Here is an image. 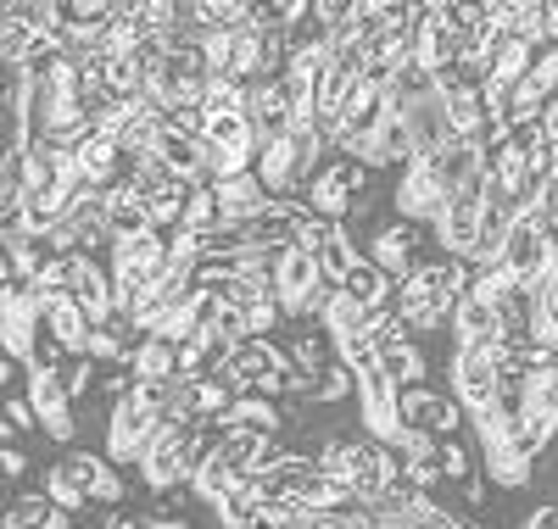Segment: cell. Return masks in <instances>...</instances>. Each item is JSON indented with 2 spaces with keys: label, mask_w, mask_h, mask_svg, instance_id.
Masks as SVG:
<instances>
[{
  "label": "cell",
  "mask_w": 558,
  "mask_h": 529,
  "mask_svg": "<svg viewBox=\"0 0 558 529\" xmlns=\"http://www.w3.org/2000/svg\"><path fill=\"white\" fill-rule=\"evenodd\" d=\"M146 529H191L184 518H146Z\"/></svg>",
  "instance_id": "cell-40"
},
{
  "label": "cell",
  "mask_w": 558,
  "mask_h": 529,
  "mask_svg": "<svg viewBox=\"0 0 558 529\" xmlns=\"http://www.w3.org/2000/svg\"><path fill=\"white\" fill-rule=\"evenodd\" d=\"M157 423H162V413L140 396V384H134L118 407H107V457L140 468V457H146V446L157 435Z\"/></svg>",
  "instance_id": "cell-2"
},
{
  "label": "cell",
  "mask_w": 558,
  "mask_h": 529,
  "mask_svg": "<svg viewBox=\"0 0 558 529\" xmlns=\"http://www.w3.org/2000/svg\"><path fill=\"white\" fill-rule=\"evenodd\" d=\"M0 284H17V268H12V246H0Z\"/></svg>",
  "instance_id": "cell-38"
},
{
  "label": "cell",
  "mask_w": 558,
  "mask_h": 529,
  "mask_svg": "<svg viewBox=\"0 0 558 529\" xmlns=\"http://www.w3.org/2000/svg\"><path fill=\"white\" fill-rule=\"evenodd\" d=\"M525 529H558V502H547V507H536Z\"/></svg>",
  "instance_id": "cell-37"
},
{
  "label": "cell",
  "mask_w": 558,
  "mask_h": 529,
  "mask_svg": "<svg viewBox=\"0 0 558 529\" xmlns=\"http://www.w3.org/2000/svg\"><path fill=\"white\" fill-rule=\"evenodd\" d=\"M380 379L397 384V391H408V384H425V357H418V346H386L380 352Z\"/></svg>",
  "instance_id": "cell-20"
},
{
  "label": "cell",
  "mask_w": 558,
  "mask_h": 529,
  "mask_svg": "<svg viewBox=\"0 0 558 529\" xmlns=\"http://www.w3.org/2000/svg\"><path fill=\"white\" fill-rule=\"evenodd\" d=\"M436 239H441V257L463 262L481 246V196H458L441 218H436Z\"/></svg>",
  "instance_id": "cell-11"
},
{
  "label": "cell",
  "mask_w": 558,
  "mask_h": 529,
  "mask_svg": "<svg viewBox=\"0 0 558 529\" xmlns=\"http://www.w3.org/2000/svg\"><path fill=\"white\" fill-rule=\"evenodd\" d=\"M28 402H34V413H39V429L51 441H73L78 435V418H73V396H68V384H62V373H28Z\"/></svg>",
  "instance_id": "cell-8"
},
{
  "label": "cell",
  "mask_w": 558,
  "mask_h": 529,
  "mask_svg": "<svg viewBox=\"0 0 558 529\" xmlns=\"http://www.w3.org/2000/svg\"><path fill=\"white\" fill-rule=\"evenodd\" d=\"M45 334L68 352V357H84V341H89V318L78 302H57L51 312H45Z\"/></svg>",
  "instance_id": "cell-17"
},
{
  "label": "cell",
  "mask_w": 558,
  "mask_h": 529,
  "mask_svg": "<svg viewBox=\"0 0 558 529\" xmlns=\"http://www.w3.org/2000/svg\"><path fill=\"white\" fill-rule=\"evenodd\" d=\"M268 189V201H296L302 196V168H296V151H291V134L286 139H268V146L257 151V168H252Z\"/></svg>",
  "instance_id": "cell-10"
},
{
  "label": "cell",
  "mask_w": 558,
  "mask_h": 529,
  "mask_svg": "<svg viewBox=\"0 0 558 529\" xmlns=\"http://www.w3.org/2000/svg\"><path fill=\"white\" fill-rule=\"evenodd\" d=\"M502 268L514 273L525 291L553 273V246H547L542 212H520V218H514V229H508V239H502Z\"/></svg>",
  "instance_id": "cell-3"
},
{
  "label": "cell",
  "mask_w": 558,
  "mask_h": 529,
  "mask_svg": "<svg viewBox=\"0 0 558 529\" xmlns=\"http://www.w3.org/2000/svg\"><path fill=\"white\" fill-rule=\"evenodd\" d=\"M357 384H363V379H357V373L336 357V368L318 379V396H313V402H336V407H341V402H352V396H357Z\"/></svg>",
  "instance_id": "cell-26"
},
{
  "label": "cell",
  "mask_w": 558,
  "mask_h": 529,
  "mask_svg": "<svg viewBox=\"0 0 558 529\" xmlns=\"http://www.w3.org/2000/svg\"><path fill=\"white\" fill-rule=\"evenodd\" d=\"M286 323V312H279V302H252L246 307V329H252V341H274V329Z\"/></svg>",
  "instance_id": "cell-29"
},
{
  "label": "cell",
  "mask_w": 558,
  "mask_h": 529,
  "mask_svg": "<svg viewBox=\"0 0 558 529\" xmlns=\"http://www.w3.org/2000/svg\"><path fill=\"white\" fill-rule=\"evenodd\" d=\"M418 239H425V234H418V223H386V229L368 234L363 257L375 262L386 279H397V284H402V279L418 268Z\"/></svg>",
  "instance_id": "cell-7"
},
{
  "label": "cell",
  "mask_w": 558,
  "mask_h": 529,
  "mask_svg": "<svg viewBox=\"0 0 558 529\" xmlns=\"http://www.w3.org/2000/svg\"><path fill=\"white\" fill-rule=\"evenodd\" d=\"M7 423H12V429H39L34 402H28V396H12V402H7Z\"/></svg>",
  "instance_id": "cell-34"
},
{
  "label": "cell",
  "mask_w": 558,
  "mask_h": 529,
  "mask_svg": "<svg viewBox=\"0 0 558 529\" xmlns=\"http://www.w3.org/2000/svg\"><path fill=\"white\" fill-rule=\"evenodd\" d=\"M553 45H558V7H553Z\"/></svg>",
  "instance_id": "cell-44"
},
{
  "label": "cell",
  "mask_w": 558,
  "mask_h": 529,
  "mask_svg": "<svg viewBox=\"0 0 558 529\" xmlns=\"http://www.w3.org/2000/svg\"><path fill=\"white\" fill-rule=\"evenodd\" d=\"M452 334H458V346H470V352H486V357H492V352H497V346L508 341V329H502V312H497L492 302H475V296H463Z\"/></svg>",
  "instance_id": "cell-12"
},
{
  "label": "cell",
  "mask_w": 558,
  "mask_h": 529,
  "mask_svg": "<svg viewBox=\"0 0 558 529\" xmlns=\"http://www.w3.org/2000/svg\"><path fill=\"white\" fill-rule=\"evenodd\" d=\"M39 529H73V513H62V507H51V518H45Z\"/></svg>",
  "instance_id": "cell-39"
},
{
  "label": "cell",
  "mask_w": 558,
  "mask_h": 529,
  "mask_svg": "<svg viewBox=\"0 0 558 529\" xmlns=\"http://www.w3.org/2000/svg\"><path fill=\"white\" fill-rule=\"evenodd\" d=\"M213 189H218V207H223V218H229V223H252L257 212H268V207H274L257 173H235V179H218Z\"/></svg>",
  "instance_id": "cell-14"
},
{
  "label": "cell",
  "mask_w": 558,
  "mask_h": 529,
  "mask_svg": "<svg viewBox=\"0 0 558 529\" xmlns=\"http://www.w3.org/2000/svg\"><path fill=\"white\" fill-rule=\"evenodd\" d=\"M0 529H28V524H23L17 513H0Z\"/></svg>",
  "instance_id": "cell-43"
},
{
  "label": "cell",
  "mask_w": 558,
  "mask_h": 529,
  "mask_svg": "<svg viewBox=\"0 0 558 529\" xmlns=\"http://www.w3.org/2000/svg\"><path fill=\"white\" fill-rule=\"evenodd\" d=\"M336 357L357 373V379H368V373H380V346L368 341V334H352V341H341L336 346Z\"/></svg>",
  "instance_id": "cell-24"
},
{
  "label": "cell",
  "mask_w": 558,
  "mask_h": 529,
  "mask_svg": "<svg viewBox=\"0 0 558 529\" xmlns=\"http://www.w3.org/2000/svg\"><path fill=\"white\" fill-rule=\"evenodd\" d=\"M218 518H223V529H279V518H274L257 496H246L241 485L218 502Z\"/></svg>",
  "instance_id": "cell-19"
},
{
  "label": "cell",
  "mask_w": 558,
  "mask_h": 529,
  "mask_svg": "<svg viewBox=\"0 0 558 529\" xmlns=\"http://www.w3.org/2000/svg\"><path fill=\"white\" fill-rule=\"evenodd\" d=\"M452 396H458V407L470 413V418L492 413V407L502 402V379H497V362H492L486 352L458 346V352H452Z\"/></svg>",
  "instance_id": "cell-4"
},
{
  "label": "cell",
  "mask_w": 558,
  "mask_h": 529,
  "mask_svg": "<svg viewBox=\"0 0 558 529\" xmlns=\"http://www.w3.org/2000/svg\"><path fill=\"white\" fill-rule=\"evenodd\" d=\"M12 379H17V362H0V391H7Z\"/></svg>",
  "instance_id": "cell-42"
},
{
  "label": "cell",
  "mask_w": 558,
  "mask_h": 529,
  "mask_svg": "<svg viewBox=\"0 0 558 529\" xmlns=\"http://www.w3.org/2000/svg\"><path fill=\"white\" fill-rule=\"evenodd\" d=\"M123 496H129V485H123V479H118V468H112V473L101 479V485H96V491H89V502H101V507H118Z\"/></svg>",
  "instance_id": "cell-33"
},
{
  "label": "cell",
  "mask_w": 558,
  "mask_h": 529,
  "mask_svg": "<svg viewBox=\"0 0 558 529\" xmlns=\"http://www.w3.org/2000/svg\"><path fill=\"white\" fill-rule=\"evenodd\" d=\"M452 207V189L436 179V168L418 157V162H408L402 168V179H397V212H402V223H430L436 229V218Z\"/></svg>",
  "instance_id": "cell-5"
},
{
  "label": "cell",
  "mask_w": 558,
  "mask_h": 529,
  "mask_svg": "<svg viewBox=\"0 0 558 529\" xmlns=\"http://www.w3.org/2000/svg\"><path fill=\"white\" fill-rule=\"evenodd\" d=\"M229 384H235L241 396H252L263 379H274V373H291V352L286 346H274V341H246V346H235L223 357V368H218Z\"/></svg>",
  "instance_id": "cell-6"
},
{
  "label": "cell",
  "mask_w": 558,
  "mask_h": 529,
  "mask_svg": "<svg viewBox=\"0 0 558 529\" xmlns=\"http://www.w3.org/2000/svg\"><path fill=\"white\" fill-rule=\"evenodd\" d=\"M336 173H341V184L352 189V196L363 201V189H368V168H363V162H352V157H336Z\"/></svg>",
  "instance_id": "cell-32"
},
{
  "label": "cell",
  "mask_w": 558,
  "mask_h": 529,
  "mask_svg": "<svg viewBox=\"0 0 558 529\" xmlns=\"http://www.w3.org/2000/svg\"><path fill=\"white\" fill-rule=\"evenodd\" d=\"M368 341H375L380 352H386V346H408L413 329H408V318H402L397 307H368Z\"/></svg>",
  "instance_id": "cell-23"
},
{
  "label": "cell",
  "mask_w": 558,
  "mask_h": 529,
  "mask_svg": "<svg viewBox=\"0 0 558 529\" xmlns=\"http://www.w3.org/2000/svg\"><path fill=\"white\" fill-rule=\"evenodd\" d=\"M107 529H146V518H107Z\"/></svg>",
  "instance_id": "cell-41"
},
{
  "label": "cell",
  "mask_w": 558,
  "mask_h": 529,
  "mask_svg": "<svg viewBox=\"0 0 558 529\" xmlns=\"http://www.w3.org/2000/svg\"><path fill=\"white\" fill-rule=\"evenodd\" d=\"M129 373H134V384H173L179 379V346L146 334V341L134 346V357H129Z\"/></svg>",
  "instance_id": "cell-15"
},
{
  "label": "cell",
  "mask_w": 558,
  "mask_h": 529,
  "mask_svg": "<svg viewBox=\"0 0 558 529\" xmlns=\"http://www.w3.org/2000/svg\"><path fill=\"white\" fill-rule=\"evenodd\" d=\"M463 413L458 396H441V391H425V384H408L397 391V435H430V441H452V429H463Z\"/></svg>",
  "instance_id": "cell-1"
},
{
  "label": "cell",
  "mask_w": 558,
  "mask_h": 529,
  "mask_svg": "<svg viewBox=\"0 0 558 529\" xmlns=\"http://www.w3.org/2000/svg\"><path fill=\"white\" fill-rule=\"evenodd\" d=\"M302 196H307V207H313V218H324V223H341V229H347V223L357 218V207H363V201L352 196V189L341 184V173H336V162H330V168H324V173H318V179H313V184L302 189Z\"/></svg>",
  "instance_id": "cell-13"
},
{
  "label": "cell",
  "mask_w": 558,
  "mask_h": 529,
  "mask_svg": "<svg viewBox=\"0 0 558 529\" xmlns=\"http://www.w3.org/2000/svg\"><path fill=\"white\" fill-rule=\"evenodd\" d=\"M536 212H542V223H547V229H558V179H553V184L542 189V201H536Z\"/></svg>",
  "instance_id": "cell-36"
},
{
  "label": "cell",
  "mask_w": 558,
  "mask_h": 529,
  "mask_svg": "<svg viewBox=\"0 0 558 529\" xmlns=\"http://www.w3.org/2000/svg\"><path fill=\"white\" fill-rule=\"evenodd\" d=\"M318 329L330 334V341L341 346V341H352V334H368V307H357V302H347V296H336L330 307H324V318H318Z\"/></svg>",
  "instance_id": "cell-21"
},
{
  "label": "cell",
  "mask_w": 558,
  "mask_h": 529,
  "mask_svg": "<svg viewBox=\"0 0 558 529\" xmlns=\"http://www.w3.org/2000/svg\"><path fill=\"white\" fill-rule=\"evenodd\" d=\"M23 473H28V452L0 446V479H23Z\"/></svg>",
  "instance_id": "cell-35"
},
{
  "label": "cell",
  "mask_w": 558,
  "mask_h": 529,
  "mask_svg": "<svg viewBox=\"0 0 558 529\" xmlns=\"http://www.w3.org/2000/svg\"><path fill=\"white\" fill-rule=\"evenodd\" d=\"M207 67H202V51H184V57H168L162 78H157V95H162V107L179 112V107H207Z\"/></svg>",
  "instance_id": "cell-9"
},
{
  "label": "cell",
  "mask_w": 558,
  "mask_h": 529,
  "mask_svg": "<svg viewBox=\"0 0 558 529\" xmlns=\"http://www.w3.org/2000/svg\"><path fill=\"white\" fill-rule=\"evenodd\" d=\"M441 473L447 479H458V485H470V479H475V457H470V446H463V441H441Z\"/></svg>",
  "instance_id": "cell-28"
},
{
  "label": "cell",
  "mask_w": 558,
  "mask_h": 529,
  "mask_svg": "<svg viewBox=\"0 0 558 529\" xmlns=\"http://www.w3.org/2000/svg\"><path fill=\"white\" fill-rule=\"evenodd\" d=\"M45 496H51V507H62V513H84V507H89V496L73 485V479H68L62 468L45 473Z\"/></svg>",
  "instance_id": "cell-27"
},
{
  "label": "cell",
  "mask_w": 558,
  "mask_h": 529,
  "mask_svg": "<svg viewBox=\"0 0 558 529\" xmlns=\"http://www.w3.org/2000/svg\"><path fill=\"white\" fill-rule=\"evenodd\" d=\"M62 384H68V396H89V391H96V362H89V357H73L68 373H62Z\"/></svg>",
  "instance_id": "cell-30"
},
{
  "label": "cell",
  "mask_w": 558,
  "mask_h": 529,
  "mask_svg": "<svg viewBox=\"0 0 558 529\" xmlns=\"http://www.w3.org/2000/svg\"><path fill=\"white\" fill-rule=\"evenodd\" d=\"M481 457H486L497 485H508V491H525L531 485V457L514 441H481Z\"/></svg>",
  "instance_id": "cell-16"
},
{
  "label": "cell",
  "mask_w": 558,
  "mask_h": 529,
  "mask_svg": "<svg viewBox=\"0 0 558 529\" xmlns=\"http://www.w3.org/2000/svg\"><path fill=\"white\" fill-rule=\"evenodd\" d=\"M57 468H62V473L73 479V485H78L84 496H89V491H96V485H101V479L112 473V468H107L101 457H89V452H68V463H57Z\"/></svg>",
  "instance_id": "cell-25"
},
{
  "label": "cell",
  "mask_w": 558,
  "mask_h": 529,
  "mask_svg": "<svg viewBox=\"0 0 558 529\" xmlns=\"http://www.w3.org/2000/svg\"><path fill=\"white\" fill-rule=\"evenodd\" d=\"M28 529H39L45 518H51V496H45V491H28V496H17V507H12Z\"/></svg>",
  "instance_id": "cell-31"
},
{
  "label": "cell",
  "mask_w": 558,
  "mask_h": 529,
  "mask_svg": "<svg viewBox=\"0 0 558 529\" xmlns=\"http://www.w3.org/2000/svg\"><path fill=\"white\" fill-rule=\"evenodd\" d=\"M229 218H223V207H218V189L213 184H202V189H191V207H184V234H218Z\"/></svg>",
  "instance_id": "cell-22"
},
{
  "label": "cell",
  "mask_w": 558,
  "mask_h": 529,
  "mask_svg": "<svg viewBox=\"0 0 558 529\" xmlns=\"http://www.w3.org/2000/svg\"><path fill=\"white\" fill-rule=\"evenodd\" d=\"M330 346H336V341H330L324 329H307V334H296V341H291V368H296V373H313V379H324V373L336 368V352H330Z\"/></svg>",
  "instance_id": "cell-18"
}]
</instances>
